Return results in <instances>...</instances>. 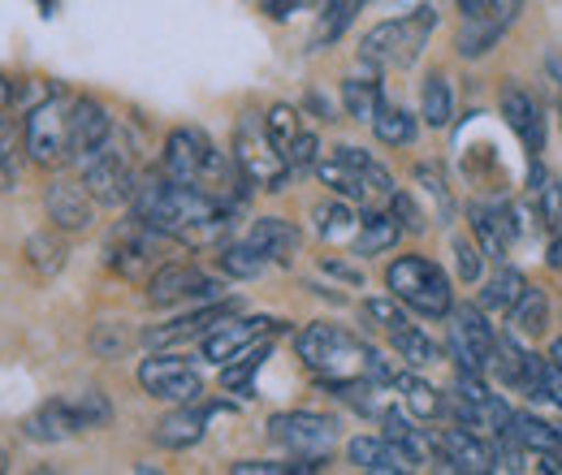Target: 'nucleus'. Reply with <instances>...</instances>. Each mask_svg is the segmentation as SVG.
Segmentation results:
<instances>
[{
	"instance_id": "2f4dec72",
	"label": "nucleus",
	"mask_w": 562,
	"mask_h": 475,
	"mask_svg": "<svg viewBox=\"0 0 562 475\" xmlns=\"http://www.w3.org/2000/svg\"><path fill=\"white\" fill-rule=\"evenodd\" d=\"M420 117L432 131H446L454 122V91L446 73H428L420 87Z\"/></svg>"
},
{
	"instance_id": "49530a36",
	"label": "nucleus",
	"mask_w": 562,
	"mask_h": 475,
	"mask_svg": "<svg viewBox=\"0 0 562 475\" xmlns=\"http://www.w3.org/2000/svg\"><path fill=\"white\" fill-rule=\"evenodd\" d=\"M70 407H74V415H78V423H82V432L104 428V423L113 419V407H109V398H104L100 389H82V394H74Z\"/></svg>"
},
{
	"instance_id": "a18cd8bd",
	"label": "nucleus",
	"mask_w": 562,
	"mask_h": 475,
	"mask_svg": "<svg viewBox=\"0 0 562 475\" xmlns=\"http://www.w3.org/2000/svg\"><path fill=\"white\" fill-rule=\"evenodd\" d=\"M363 320L390 338V333H394V329H403L412 316H407V307H403V303L390 294V298H368V303H363Z\"/></svg>"
},
{
	"instance_id": "f704fd0d",
	"label": "nucleus",
	"mask_w": 562,
	"mask_h": 475,
	"mask_svg": "<svg viewBox=\"0 0 562 475\" xmlns=\"http://www.w3.org/2000/svg\"><path fill=\"white\" fill-rule=\"evenodd\" d=\"M385 104V91H381V82L368 73V78H347L342 82V109H347V117L355 122H363V126H372V117H376V109Z\"/></svg>"
},
{
	"instance_id": "f257e3e1",
	"label": "nucleus",
	"mask_w": 562,
	"mask_h": 475,
	"mask_svg": "<svg viewBox=\"0 0 562 475\" xmlns=\"http://www.w3.org/2000/svg\"><path fill=\"white\" fill-rule=\"evenodd\" d=\"M131 204H135L139 220H147L156 234H165L169 242H182V247L221 242L225 229L234 225V207L212 200L209 191H200V186H187V182L169 178L165 169L139 178Z\"/></svg>"
},
{
	"instance_id": "6ab92c4d",
	"label": "nucleus",
	"mask_w": 562,
	"mask_h": 475,
	"mask_svg": "<svg viewBox=\"0 0 562 475\" xmlns=\"http://www.w3.org/2000/svg\"><path fill=\"white\" fill-rule=\"evenodd\" d=\"M285 325L273 320V316H225L216 329H212L209 338L200 341V350H204V359L209 363H229L238 350H247L251 341L269 338V333H281Z\"/></svg>"
},
{
	"instance_id": "4be33fe9",
	"label": "nucleus",
	"mask_w": 562,
	"mask_h": 475,
	"mask_svg": "<svg viewBox=\"0 0 562 475\" xmlns=\"http://www.w3.org/2000/svg\"><path fill=\"white\" fill-rule=\"evenodd\" d=\"M468 220H472V234L476 242L485 247V256L506 264V256L515 251L519 242V220H515V207L506 204H472L468 207Z\"/></svg>"
},
{
	"instance_id": "603ef678",
	"label": "nucleus",
	"mask_w": 562,
	"mask_h": 475,
	"mask_svg": "<svg viewBox=\"0 0 562 475\" xmlns=\"http://www.w3.org/2000/svg\"><path fill=\"white\" fill-rule=\"evenodd\" d=\"M312 0H260V9L273 18V22H285L290 13H299V9H307Z\"/></svg>"
},
{
	"instance_id": "a878e982",
	"label": "nucleus",
	"mask_w": 562,
	"mask_h": 475,
	"mask_svg": "<svg viewBox=\"0 0 562 475\" xmlns=\"http://www.w3.org/2000/svg\"><path fill=\"white\" fill-rule=\"evenodd\" d=\"M91 195H87V186H78V182H53L48 191H44V207H48V220L57 225V229H66V234H78V229H87L91 225Z\"/></svg>"
},
{
	"instance_id": "5701e85b",
	"label": "nucleus",
	"mask_w": 562,
	"mask_h": 475,
	"mask_svg": "<svg viewBox=\"0 0 562 475\" xmlns=\"http://www.w3.org/2000/svg\"><path fill=\"white\" fill-rule=\"evenodd\" d=\"M502 117L506 126L515 131V138L524 143L528 160H537L546 151V117H541V104L524 91V87H506L502 91Z\"/></svg>"
},
{
	"instance_id": "1a4fd4ad",
	"label": "nucleus",
	"mask_w": 562,
	"mask_h": 475,
	"mask_svg": "<svg viewBox=\"0 0 562 475\" xmlns=\"http://www.w3.org/2000/svg\"><path fill=\"white\" fill-rule=\"evenodd\" d=\"M450 333H446V350L450 359L459 363V372H476L485 376L493 367V350H497V333L485 320V307H472V303H454L450 307Z\"/></svg>"
},
{
	"instance_id": "0eeeda50",
	"label": "nucleus",
	"mask_w": 562,
	"mask_h": 475,
	"mask_svg": "<svg viewBox=\"0 0 562 475\" xmlns=\"http://www.w3.org/2000/svg\"><path fill=\"white\" fill-rule=\"evenodd\" d=\"M74 100L70 91L53 87L40 104L26 109L22 117V131H26V156L40 165V169H57V165H70V117H74Z\"/></svg>"
},
{
	"instance_id": "864d4df0",
	"label": "nucleus",
	"mask_w": 562,
	"mask_h": 475,
	"mask_svg": "<svg viewBox=\"0 0 562 475\" xmlns=\"http://www.w3.org/2000/svg\"><path fill=\"white\" fill-rule=\"evenodd\" d=\"M321 269L329 272V276H342V281H351V285H359V281H363V276H359V269L342 264V260H321Z\"/></svg>"
},
{
	"instance_id": "79ce46f5",
	"label": "nucleus",
	"mask_w": 562,
	"mask_h": 475,
	"mask_svg": "<svg viewBox=\"0 0 562 475\" xmlns=\"http://www.w3.org/2000/svg\"><path fill=\"white\" fill-rule=\"evenodd\" d=\"M26 264L40 272V276H57V272L66 269V242L53 238V234L26 238Z\"/></svg>"
},
{
	"instance_id": "8fccbe9b",
	"label": "nucleus",
	"mask_w": 562,
	"mask_h": 475,
	"mask_svg": "<svg viewBox=\"0 0 562 475\" xmlns=\"http://www.w3.org/2000/svg\"><path fill=\"white\" fill-rule=\"evenodd\" d=\"M131 346H135L131 329H126V325H113V320L95 325V333H91V350H95L100 359H122Z\"/></svg>"
},
{
	"instance_id": "473e14b6",
	"label": "nucleus",
	"mask_w": 562,
	"mask_h": 475,
	"mask_svg": "<svg viewBox=\"0 0 562 475\" xmlns=\"http://www.w3.org/2000/svg\"><path fill=\"white\" fill-rule=\"evenodd\" d=\"M532 212L550 234L562 229V182L554 173H546L537 160H532Z\"/></svg>"
},
{
	"instance_id": "7ed1b4c3",
	"label": "nucleus",
	"mask_w": 562,
	"mask_h": 475,
	"mask_svg": "<svg viewBox=\"0 0 562 475\" xmlns=\"http://www.w3.org/2000/svg\"><path fill=\"white\" fill-rule=\"evenodd\" d=\"M437 31V9L432 4H416L403 18L376 22L363 39H359V61L372 73H394V69H412L424 57L428 39Z\"/></svg>"
},
{
	"instance_id": "c9c22d12",
	"label": "nucleus",
	"mask_w": 562,
	"mask_h": 475,
	"mask_svg": "<svg viewBox=\"0 0 562 475\" xmlns=\"http://www.w3.org/2000/svg\"><path fill=\"white\" fill-rule=\"evenodd\" d=\"M372 135L381 138L385 147H407V143H416V135H420V122L407 109H398V104L385 100L376 109V117H372Z\"/></svg>"
},
{
	"instance_id": "dca6fc26",
	"label": "nucleus",
	"mask_w": 562,
	"mask_h": 475,
	"mask_svg": "<svg viewBox=\"0 0 562 475\" xmlns=\"http://www.w3.org/2000/svg\"><path fill=\"white\" fill-rule=\"evenodd\" d=\"M216 298H221V281H212L195 264H160L147 276V303L160 312L182 303H216Z\"/></svg>"
},
{
	"instance_id": "cd10ccee",
	"label": "nucleus",
	"mask_w": 562,
	"mask_h": 475,
	"mask_svg": "<svg viewBox=\"0 0 562 475\" xmlns=\"http://www.w3.org/2000/svg\"><path fill=\"white\" fill-rule=\"evenodd\" d=\"M398 238H403V225L394 220V212H390V207H363V216H359V234H355L351 251L355 256H363V260H372V256L390 251Z\"/></svg>"
},
{
	"instance_id": "4468645a",
	"label": "nucleus",
	"mask_w": 562,
	"mask_h": 475,
	"mask_svg": "<svg viewBox=\"0 0 562 475\" xmlns=\"http://www.w3.org/2000/svg\"><path fill=\"white\" fill-rule=\"evenodd\" d=\"M463 9V31H459V57H485L493 44L510 31L519 18L524 0H459Z\"/></svg>"
},
{
	"instance_id": "72a5a7b5",
	"label": "nucleus",
	"mask_w": 562,
	"mask_h": 475,
	"mask_svg": "<svg viewBox=\"0 0 562 475\" xmlns=\"http://www.w3.org/2000/svg\"><path fill=\"white\" fill-rule=\"evenodd\" d=\"M216 269L225 272V276H234V281H251V276H260V272L269 269V256L251 238H243V242H225L221 247Z\"/></svg>"
},
{
	"instance_id": "393cba45",
	"label": "nucleus",
	"mask_w": 562,
	"mask_h": 475,
	"mask_svg": "<svg viewBox=\"0 0 562 475\" xmlns=\"http://www.w3.org/2000/svg\"><path fill=\"white\" fill-rule=\"evenodd\" d=\"M78 432H82V423H78V415H74L70 398H53V403L35 407L22 419V437H26L31 445H61V441H70Z\"/></svg>"
},
{
	"instance_id": "c756f323",
	"label": "nucleus",
	"mask_w": 562,
	"mask_h": 475,
	"mask_svg": "<svg viewBox=\"0 0 562 475\" xmlns=\"http://www.w3.org/2000/svg\"><path fill=\"white\" fill-rule=\"evenodd\" d=\"M247 238L269 256V264H290L299 256V242H303V234L290 220H281V216H260Z\"/></svg>"
},
{
	"instance_id": "bb28decb",
	"label": "nucleus",
	"mask_w": 562,
	"mask_h": 475,
	"mask_svg": "<svg viewBox=\"0 0 562 475\" xmlns=\"http://www.w3.org/2000/svg\"><path fill=\"white\" fill-rule=\"evenodd\" d=\"M515 428H519V441L528 454L541 459L546 472H562V428L532 415V410H515Z\"/></svg>"
},
{
	"instance_id": "f3484780",
	"label": "nucleus",
	"mask_w": 562,
	"mask_h": 475,
	"mask_svg": "<svg viewBox=\"0 0 562 475\" xmlns=\"http://www.w3.org/2000/svg\"><path fill=\"white\" fill-rule=\"evenodd\" d=\"M432 441H437V463L432 467H441V472H463V475L497 472V450L490 445V437L476 432V428H463V423L437 428Z\"/></svg>"
},
{
	"instance_id": "ddd939ff",
	"label": "nucleus",
	"mask_w": 562,
	"mask_h": 475,
	"mask_svg": "<svg viewBox=\"0 0 562 475\" xmlns=\"http://www.w3.org/2000/svg\"><path fill=\"white\" fill-rule=\"evenodd\" d=\"M160 242H169L165 234H156L147 220H122L109 242H104V256H109V269L126 281H143L147 272H156V260H160Z\"/></svg>"
},
{
	"instance_id": "412c9836",
	"label": "nucleus",
	"mask_w": 562,
	"mask_h": 475,
	"mask_svg": "<svg viewBox=\"0 0 562 475\" xmlns=\"http://www.w3.org/2000/svg\"><path fill=\"white\" fill-rule=\"evenodd\" d=\"M109 138H113V117H109V109H104L100 100H91V95H78V100H74V117H70V165L74 169H82Z\"/></svg>"
},
{
	"instance_id": "de8ad7c7",
	"label": "nucleus",
	"mask_w": 562,
	"mask_h": 475,
	"mask_svg": "<svg viewBox=\"0 0 562 475\" xmlns=\"http://www.w3.org/2000/svg\"><path fill=\"white\" fill-rule=\"evenodd\" d=\"M265 126H269V135H273L281 156L294 147V138L303 135V122H299V113H294L290 104H273V109H269V117H265Z\"/></svg>"
},
{
	"instance_id": "aec40b11",
	"label": "nucleus",
	"mask_w": 562,
	"mask_h": 475,
	"mask_svg": "<svg viewBox=\"0 0 562 475\" xmlns=\"http://www.w3.org/2000/svg\"><path fill=\"white\" fill-rule=\"evenodd\" d=\"M225 316H234V303H200L195 312H187V316H178V320H169V325H151V329L143 333V346H151V350H169V346L204 341Z\"/></svg>"
},
{
	"instance_id": "39448f33",
	"label": "nucleus",
	"mask_w": 562,
	"mask_h": 475,
	"mask_svg": "<svg viewBox=\"0 0 562 475\" xmlns=\"http://www.w3.org/2000/svg\"><path fill=\"white\" fill-rule=\"evenodd\" d=\"M294 350H299L303 367H307L316 381H325V385L368 376V359H372V346H368V341H359L351 329L329 325V320L307 325V329L294 338Z\"/></svg>"
},
{
	"instance_id": "37998d69",
	"label": "nucleus",
	"mask_w": 562,
	"mask_h": 475,
	"mask_svg": "<svg viewBox=\"0 0 562 475\" xmlns=\"http://www.w3.org/2000/svg\"><path fill=\"white\" fill-rule=\"evenodd\" d=\"M546 316H550V298H546V290H524V298L515 303V312H510V325L519 329V333H528V338H537L541 329H546Z\"/></svg>"
},
{
	"instance_id": "6e6d98bb",
	"label": "nucleus",
	"mask_w": 562,
	"mask_h": 475,
	"mask_svg": "<svg viewBox=\"0 0 562 475\" xmlns=\"http://www.w3.org/2000/svg\"><path fill=\"white\" fill-rule=\"evenodd\" d=\"M550 269L562 272V229H554V234H550Z\"/></svg>"
},
{
	"instance_id": "13d9d810",
	"label": "nucleus",
	"mask_w": 562,
	"mask_h": 475,
	"mask_svg": "<svg viewBox=\"0 0 562 475\" xmlns=\"http://www.w3.org/2000/svg\"><path fill=\"white\" fill-rule=\"evenodd\" d=\"M0 472H9V459H4V454H0Z\"/></svg>"
},
{
	"instance_id": "f03ea898",
	"label": "nucleus",
	"mask_w": 562,
	"mask_h": 475,
	"mask_svg": "<svg viewBox=\"0 0 562 475\" xmlns=\"http://www.w3.org/2000/svg\"><path fill=\"white\" fill-rule=\"evenodd\" d=\"M160 169H165L169 178L187 182V186L209 191L212 200H221V204H229V207L243 204V195H247V186H251V182L238 173L234 156H225V151H221L204 131H195V126H178L173 135L165 138Z\"/></svg>"
},
{
	"instance_id": "20e7f679",
	"label": "nucleus",
	"mask_w": 562,
	"mask_h": 475,
	"mask_svg": "<svg viewBox=\"0 0 562 475\" xmlns=\"http://www.w3.org/2000/svg\"><path fill=\"white\" fill-rule=\"evenodd\" d=\"M316 178L338 195V200H347V204H359V207H390L394 200V178H390V169L381 165V160H372L363 147H334V151H325L321 160H316Z\"/></svg>"
},
{
	"instance_id": "e433bc0d",
	"label": "nucleus",
	"mask_w": 562,
	"mask_h": 475,
	"mask_svg": "<svg viewBox=\"0 0 562 475\" xmlns=\"http://www.w3.org/2000/svg\"><path fill=\"white\" fill-rule=\"evenodd\" d=\"M312 220H316V234H321L325 242H355V234H359V216L351 212L347 200L316 204L312 207Z\"/></svg>"
},
{
	"instance_id": "9b49d317",
	"label": "nucleus",
	"mask_w": 562,
	"mask_h": 475,
	"mask_svg": "<svg viewBox=\"0 0 562 475\" xmlns=\"http://www.w3.org/2000/svg\"><path fill=\"white\" fill-rule=\"evenodd\" d=\"M269 437L290 459H329L338 445V423L316 410H281L269 419Z\"/></svg>"
},
{
	"instance_id": "423d86ee",
	"label": "nucleus",
	"mask_w": 562,
	"mask_h": 475,
	"mask_svg": "<svg viewBox=\"0 0 562 475\" xmlns=\"http://www.w3.org/2000/svg\"><path fill=\"white\" fill-rule=\"evenodd\" d=\"M385 285H390V294H394L407 312L428 316V320H446L450 307H454V290H450L446 269H437V264L424 260V256H398V260L385 269Z\"/></svg>"
},
{
	"instance_id": "bf43d9fd",
	"label": "nucleus",
	"mask_w": 562,
	"mask_h": 475,
	"mask_svg": "<svg viewBox=\"0 0 562 475\" xmlns=\"http://www.w3.org/2000/svg\"><path fill=\"white\" fill-rule=\"evenodd\" d=\"M559 117H562V91H559Z\"/></svg>"
},
{
	"instance_id": "ea45409f",
	"label": "nucleus",
	"mask_w": 562,
	"mask_h": 475,
	"mask_svg": "<svg viewBox=\"0 0 562 475\" xmlns=\"http://www.w3.org/2000/svg\"><path fill=\"white\" fill-rule=\"evenodd\" d=\"M368 0H329L325 4V13H321V22H316V35H312V44L316 48H329V44H338L342 35H347V26L355 22V13L363 9Z\"/></svg>"
},
{
	"instance_id": "a211bd4d",
	"label": "nucleus",
	"mask_w": 562,
	"mask_h": 475,
	"mask_svg": "<svg viewBox=\"0 0 562 475\" xmlns=\"http://www.w3.org/2000/svg\"><path fill=\"white\" fill-rule=\"evenodd\" d=\"M225 410H234L229 403H182V407H173L160 423H156V445L160 450H191V445H200L204 441V432H209V423L216 415H225Z\"/></svg>"
},
{
	"instance_id": "2eb2a0df",
	"label": "nucleus",
	"mask_w": 562,
	"mask_h": 475,
	"mask_svg": "<svg viewBox=\"0 0 562 475\" xmlns=\"http://www.w3.org/2000/svg\"><path fill=\"white\" fill-rule=\"evenodd\" d=\"M139 385L147 398H156V403H173V407H182V403H200V398H204V381H200V372H195L187 359H173V354H151V359H143Z\"/></svg>"
},
{
	"instance_id": "4d7b16f0",
	"label": "nucleus",
	"mask_w": 562,
	"mask_h": 475,
	"mask_svg": "<svg viewBox=\"0 0 562 475\" xmlns=\"http://www.w3.org/2000/svg\"><path fill=\"white\" fill-rule=\"evenodd\" d=\"M550 359H554V363H559V367H562V338L554 341V346H550Z\"/></svg>"
},
{
	"instance_id": "7c9ffc66",
	"label": "nucleus",
	"mask_w": 562,
	"mask_h": 475,
	"mask_svg": "<svg viewBox=\"0 0 562 475\" xmlns=\"http://www.w3.org/2000/svg\"><path fill=\"white\" fill-rule=\"evenodd\" d=\"M524 290H528L524 272L510 269V264H502V269H497L490 281H485V290H481V307H485L490 316H502V320H510V312H515V303L524 298Z\"/></svg>"
},
{
	"instance_id": "9d476101",
	"label": "nucleus",
	"mask_w": 562,
	"mask_h": 475,
	"mask_svg": "<svg viewBox=\"0 0 562 475\" xmlns=\"http://www.w3.org/2000/svg\"><path fill=\"white\" fill-rule=\"evenodd\" d=\"M78 173H82V186H87V195H91L95 204L117 207V204H126V200H135L139 178H135L131 151L117 143V135L109 138V143H104Z\"/></svg>"
},
{
	"instance_id": "6e6552de",
	"label": "nucleus",
	"mask_w": 562,
	"mask_h": 475,
	"mask_svg": "<svg viewBox=\"0 0 562 475\" xmlns=\"http://www.w3.org/2000/svg\"><path fill=\"white\" fill-rule=\"evenodd\" d=\"M234 165H238V173L256 186V191H285V182L294 178V169H290V160L278 151V143L269 135V126H265V117H256V113H247L238 126H234Z\"/></svg>"
},
{
	"instance_id": "09e8293b",
	"label": "nucleus",
	"mask_w": 562,
	"mask_h": 475,
	"mask_svg": "<svg viewBox=\"0 0 562 475\" xmlns=\"http://www.w3.org/2000/svg\"><path fill=\"white\" fill-rule=\"evenodd\" d=\"M485 247L472 242V238H454V269H459V281L463 285H476L485 276Z\"/></svg>"
},
{
	"instance_id": "58836bf2",
	"label": "nucleus",
	"mask_w": 562,
	"mask_h": 475,
	"mask_svg": "<svg viewBox=\"0 0 562 475\" xmlns=\"http://www.w3.org/2000/svg\"><path fill=\"white\" fill-rule=\"evenodd\" d=\"M394 389L403 394V403H407V410H412L416 419H437V415L446 410V398H441L428 381L412 376V372H398V376H394Z\"/></svg>"
},
{
	"instance_id": "f8f14e48",
	"label": "nucleus",
	"mask_w": 562,
	"mask_h": 475,
	"mask_svg": "<svg viewBox=\"0 0 562 475\" xmlns=\"http://www.w3.org/2000/svg\"><path fill=\"white\" fill-rule=\"evenodd\" d=\"M446 410H450L454 423L476 428V432H485V437H493L497 428H506L510 415H515V410L506 407L476 372H459V376H454L450 398H446Z\"/></svg>"
},
{
	"instance_id": "a19ab883",
	"label": "nucleus",
	"mask_w": 562,
	"mask_h": 475,
	"mask_svg": "<svg viewBox=\"0 0 562 475\" xmlns=\"http://www.w3.org/2000/svg\"><path fill=\"white\" fill-rule=\"evenodd\" d=\"M390 346H394V354H398L403 363H412V367L437 363V354H441V350H437V341L428 338L424 329H416L412 320H407L403 329H394V333H390Z\"/></svg>"
},
{
	"instance_id": "b1692460",
	"label": "nucleus",
	"mask_w": 562,
	"mask_h": 475,
	"mask_svg": "<svg viewBox=\"0 0 562 475\" xmlns=\"http://www.w3.org/2000/svg\"><path fill=\"white\" fill-rule=\"evenodd\" d=\"M347 459H351L355 472H368V475L416 472V459H412L398 441H390L385 432H381V437H355L351 445H347Z\"/></svg>"
},
{
	"instance_id": "c03bdc74",
	"label": "nucleus",
	"mask_w": 562,
	"mask_h": 475,
	"mask_svg": "<svg viewBox=\"0 0 562 475\" xmlns=\"http://www.w3.org/2000/svg\"><path fill=\"white\" fill-rule=\"evenodd\" d=\"M416 182L424 186V195L437 204V225H450V216H454V195H450V186H446L441 165H416Z\"/></svg>"
},
{
	"instance_id": "5fc2aeb1",
	"label": "nucleus",
	"mask_w": 562,
	"mask_h": 475,
	"mask_svg": "<svg viewBox=\"0 0 562 475\" xmlns=\"http://www.w3.org/2000/svg\"><path fill=\"white\" fill-rule=\"evenodd\" d=\"M546 73H550L554 91H562V53H550V57H546Z\"/></svg>"
},
{
	"instance_id": "4c0bfd02",
	"label": "nucleus",
	"mask_w": 562,
	"mask_h": 475,
	"mask_svg": "<svg viewBox=\"0 0 562 475\" xmlns=\"http://www.w3.org/2000/svg\"><path fill=\"white\" fill-rule=\"evenodd\" d=\"M22 151H26V131L13 117H0V191H13L18 186Z\"/></svg>"
},
{
	"instance_id": "3c124183",
	"label": "nucleus",
	"mask_w": 562,
	"mask_h": 475,
	"mask_svg": "<svg viewBox=\"0 0 562 475\" xmlns=\"http://www.w3.org/2000/svg\"><path fill=\"white\" fill-rule=\"evenodd\" d=\"M390 212H394V220L403 225V234H424V229H428V216H424L420 204H416L407 191H394V200H390Z\"/></svg>"
},
{
	"instance_id": "c85d7f7f",
	"label": "nucleus",
	"mask_w": 562,
	"mask_h": 475,
	"mask_svg": "<svg viewBox=\"0 0 562 475\" xmlns=\"http://www.w3.org/2000/svg\"><path fill=\"white\" fill-rule=\"evenodd\" d=\"M273 338H278V333L251 341V346H247V350H238L229 363H221V385H225L229 394H243V398H251V394H256V372H260V367H265V359L273 354Z\"/></svg>"
}]
</instances>
